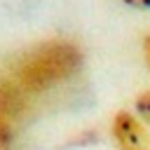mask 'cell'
Listing matches in <instances>:
<instances>
[{
    "label": "cell",
    "instance_id": "6da1fadb",
    "mask_svg": "<svg viewBox=\"0 0 150 150\" xmlns=\"http://www.w3.org/2000/svg\"><path fill=\"white\" fill-rule=\"evenodd\" d=\"M80 66L82 52L73 42L52 40L33 47L19 61L16 75L23 91H42L70 77Z\"/></svg>",
    "mask_w": 150,
    "mask_h": 150
},
{
    "label": "cell",
    "instance_id": "7a4b0ae2",
    "mask_svg": "<svg viewBox=\"0 0 150 150\" xmlns=\"http://www.w3.org/2000/svg\"><path fill=\"white\" fill-rule=\"evenodd\" d=\"M112 138L120 150H148V131L127 110L112 117Z\"/></svg>",
    "mask_w": 150,
    "mask_h": 150
},
{
    "label": "cell",
    "instance_id": "3957f363",
    "mask_svg": "<svg viewBox=\"0 0 150 150\" xmlns=\"http://www.w3.org/2000/svg\"><path fill=\"white\" fill-rule=\"evenodd\" d=\"M26 91L12 82H0V112L9 120H16L26 108Z\"/></svg>",
    "mask_w": 150,
    "mask_h": 150
},
{
    "label": "cell",
    "instance_id": "277c9868",
    "mask_svg": "<svg viewBox=\"0 0 150 150\" xmlns=\"http://www.w3.org/2000/svg\"><path fill=\"white\" fill-rule=\"evenodd\" d=\"M12 141H14L12 120L0 112V150H9V148H12Z\"/></svg>",
    "mask_w": 150,
    "mask_h": 150
},
{
    "label": "cell",
    "instance_id": "5b68a950",
    "mask_svg": "<svg viewBox=\"0 0 150 150\" xmlns=\"http://www.w3.org/2000/svg\"><path fill=\"white\" fill-rule=\"evenodd\" d=\"M134 105H136V112L141 115V120H145V122L150 124V89H148V91H141V94L136 96Z\"/></svg>",
    "mask_w": 150,
    "mask_h": 150
},
{
    "label": "cell",
    "instance_id": "8992f818",
    "mask_svg": "<svg viewBox=\"0 0 150 150\" xmlns=\"http://www.w3.org/2000/svg\"><path fill=\"white\" fill-rule=\"evenodd\" d=\"M127 5H131V7H136V9H148L150 7V0H124Z\"/></svg>",
    "mask_w": 150,
    "mask_h": 150
},
{
    "label": "cell",
    "instance_id": "52a82bcc",
    "mask_svg": "<svg viewBox=\"0 0 150 150\" xmlns=\"http://www.w3.org/2000/svg\"><path fill=\"white\" fill-rule=\"evenodd\" d=\"M143 54H145V61H148V66H150V30H148L145 38H143Z\"/></svg>",
    "mask_w": 150,
    "mask_h": 150
}]
</instances>
